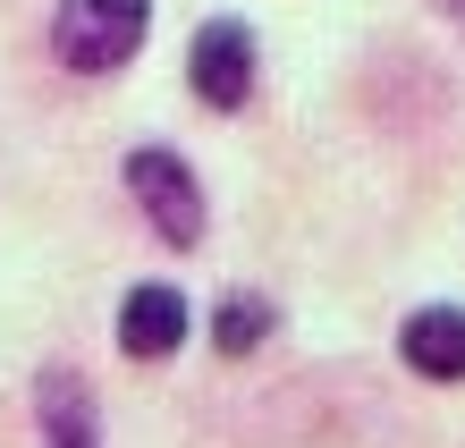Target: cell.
<instances>
[{
    "instance_id": "obj_1",
    "label": "cell",
    "mask_w": 465,
    "mask_h": 448,
    "mask_svg": "<svg viewBox=\"0 0 465 448\" xmlns=\"http://www.w3.org/2000/svg\"><path fill=\"white\" fill-rule=\"evenodd\" d=\"M144 35H153V0H60V17H51V51L76 76L127 68L144 51Z\"/></svg>"
},
{
    "instance_id": "obj_2",
    "label": "cell",
    "mask_w": 465,
    "mask_h": 448,
    "mask_svg": "<svg viewBox=\"0 0 465 448\" xmlns=\"http://www.w3.org/2000/svg\"><path fill=\"white\" fill-rule=\"evenodd\" d=\"M127 194H135V212H153V229L170 245H203V186L170 144H135L127 153Z\"/></svg>"
},
{
    "instance_id": "obj_3",
    "label": "cell",
    "mask_w": 465,
    "mask_h": 448,
    "mask_svg": "<svg viewBox=\"0 0 465 448\" xmlns=\"http://www.w3.org/2000/svg\"><path fill=\"white\" fill-rule=\"evenodd\" d=\"M186 85H195V102H212V110H237L245 94H254V35H245L237 17L195 25V43H186Z\"/></svg>"
},
{
    "instance_id": "obj_4",
    "label": "cell",
    "mask_w": 465,
    "mask_h": 448,
    "mask_svg": "<svg viewBox=\"0 0 465 448\" xmlns=\"http://www.w3.org/2000/svg\"><path fill=\"white\" fill-rule=\"evenodd\" d=\"M186 296L178 288H161V279H144V288H127V304H119V347L127 355H144V363H161V355H178L186 347Z\"/></svg>"
},
{
    "instance_id": "obj_5",
    "label": "cell",
    "mask_w": 465,
    "mask_h": 448,
    "mask_svg": "<svg viewBox=\"0 0 465 448\" xmlns=\"http://www.w3.org/2000/svg\"><path fill=\"white\" fill-rule=\"evenodd\" d=\"M398 347H406V363H415L423 381H465V314H457V304H423V314H406Z\"/></svg>"
},
{
    "instance_id": "obj_6",
    "label": "cell",
    "mask_w": 465,
    "mask_h": 448,
    "mask_svg": "<svg viewBox=\"0 0 465 448\" xmlns=\"http://www.w3.org/2000/svg\"><path fill=\"white\" fill-rule=\"evenodd\" d=\"M94 389L76 373H43V448H94Z\"/></svg>"
},
{
    "instance_id": "obj_7",
    "label": "cell",
    "mask_w": 465,
    "mask_h": 448,
    "mask_svg": "<svg viewBox=\"0 0 465 448\" xmlns=\"http://www.w3.org/2000/svg\"><path fill=\"white\" fill-rule=\"evenodd\" d=\"M212 339H221V355H254V347L271 339V304H254V296H229L221 314H212Z\"/></svg>"
},
{
    "instance_id": "obj_8",
    "label": "cell",
    "mask_w": 465,
    "mask_h": 448,
    "mask_svg": "<svg viewBox=\"0 0 465 448\" xmlns=\"http://www.w3.org/2000/svg\"><path fill=\"white\" fill-rule=\"evenodd\" d=\"M449 9H457V17H465V0H449Z\"/></svg>"
}]
</instances>
